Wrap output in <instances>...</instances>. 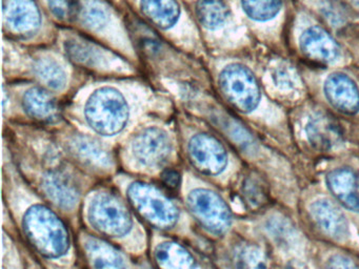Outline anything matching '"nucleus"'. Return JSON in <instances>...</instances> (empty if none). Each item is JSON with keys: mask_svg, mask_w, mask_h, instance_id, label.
Here are the masks:
<instances>
[{"mask_svg": "<svg viewBox=\"0 0 359 269\" xmlns=\"http://www.w3.org/2000/svg\"><path fill=\"white\" fill-rule=\"evenodd\" d=\"M245 14L256 21L274 18L281 8V0H241Z\"/></svg>", "mask_w": 359, "mask_h": 269, "instance_id": "b1692460", "label": "nucleus"}, {"mask_svg": "<svg viewBox=\"0 0 359 269\" xmlns=\"http://www.w3.org/2000/svg\"><path fill=\"white\" fill-rule=\"evenodd\" d=\"M219 88L226 101L241 113H251L259 104L257 80L243 65L234 63L224 67L219 75Z\"/></svg>", "mask_w": 359, "mask_h": 269, "instance_id": "39448f33", "label": "nucleus"}, {"mask_svg": "<svg viewBox=\"0 0 359 269\" xmlns=\"http://www.w3.org/2000/svg\"><path fill=\"white\" fill-rule=\"evenodd\" d=\"M300 48L304 56L323 64L334 62L340 54L337 42L318 27H312L304 32L300 37Z\"/></svg>", "mask_w": 359, "mask_h": 269, "instance_id": "9b49d317", "label": "nucleus"}, {"mask_svg": "<svg viewBox=\"0 0 359 269\" xmlns=\"http://www.w3.org/2000/svg\"><path fill=\"white\" fill-rule=\"evenodd\" d=\"M85 249L88 258L96 268H121L127 266L123 256L102 240L90 237L86 241Z\"/></svg>", "mask_w": 359, "mask_h": 269, "instance_id": "6ab92c4d", "label": "nucleus"}, {"mask_svg": "<svg viewBox=\"0 0 359 269\" xmlns=\"http://www.w3.org/2000/svg\"><path fill=\"white\" fill-rule=\"evenodd\" d=\"M46 195L58 207L72 209L79 201V191L74 181L62 172L53 170L43 179Z\"/></svg>", "mask_w": 359, "mask_h": 269, "instance_id": "ddd939ff", "label": "nucleus"}, {"mask_svg": "<svg viewBox=\"0 0 359 269\" xmlns=\"http://www.w3.org/2000/svg\"><path fill=\"white\" fill-rule=\"evenodd\" d=\"M25 233L37 251L50 258L65 256L70 248L68 229L55 212L37 204L27 210L22 221Z\"/></svg>", "mask_w": 359, "mask_h": 269, "instance_id": "f257e3e1", "label": "nucleus"}, {"mask_svg": "<svg viewBox=\"0 0 359 269\" xmlns=\"http://www.w3.org/2000/svg\"><path fill=\"white\" fill-rule=\"evenodd\" d=\"M188 151L192 165L199 172L208 176L219 174L228 163L226 149L211 134H198L192 137Z\"/></svg>", "mask_w": 359, "mask_h": 269, "instance_id": "0eeeda50", "label": "nucleus"}, {"mask_svg": "<svg viewBox=\"0 0 359 269\" xmlns=\"http://www.w3.org/2000/svg\"><path fill=\"white\" fill-rule=\"evenodd\" d=\"M77 18L89 29H100L108 20V11L98 0H85L79 4Z\"/></svg>", "mask_w": 359, "mask_h": 269, "instance_id": "5701e85b", "label": "nucleus"}, {"mask_svg": "<svg viewBox=\"0 0 359 269\" xmlns=\"http://www.w3.org/2000/svg\"><path fill=\"white\" fill-rule=\"evenodd\" d=\"M256 250L245 249L239 254V262L243 263L241 266L245 267H266L262 263V256Z\"/></svg>", "mask_w": 359, "mask_h": 269, "instance_id": "bb28decb", "label": "nucleus"}, {"mask_svg": "<svg viewBox=\"0 0 359 269\" xmlns=\"http://www.w3.org/2000/svg\"><path fill=\"white\" fill-rule=\"evenodd\" d=\"M132 153L142 165L158 167L172 153V141L165 130L157 127L142 130L132 141Z\"/></svg>", "mask_w": 359, "mask_h": 269, "instance_id": "6e6552de", "label": "nucleus"}, {"mask_svg": "<svg viewBox=\"0 0 359 269\" xmlns=\"http://www.w3.org/2000/svg\"><path fill=\"white\" fill-rule=\"evenodd\" d=\"M88 220L98 233L112 237L128 235L133 226L125 204L109 193H96L90 199Z\"/></svg>", "mask_w": 359, "mask_h": 269, "instance_id": "20e7f679", "label": "nucleus"}, {"mask_svg": "<svg viewBox=\"0 0 359 269\" xmlns=\"http://www.w3.org/2000/svg\"><path fill=\"white\" fill-rule=\"evenodd\" d=\"M327 184L336 199L353 212H359V184L350 168H337L327 174Z\"/></svg>", "mask_w": 359, "mask_h": 269, "instance_id": "4468645a", "label": "nucleus"}, {"mask_svg": "<svg viewBox=\"0 0 359 269\" xmlns=\"http://www.w3.org/2000/svg\"><path fill=\"white\" fill-rule=\"evenodd\" d=\"M329 267H334V268H352L355 267L354 263L348 260L346 256H333L330 258Z\"/></svg>", "mask_w": 359, "mask_h": 269, "instance_id": "c85d7f7f", "label": "nucleus"}, {"mask_svg": "<svg viewBox=\"0 0 359 269\" xmlns=\"http://www.w3.org/2000/svg\"><path fill=\"white\" fill-rule=\"evenodd\" d=\"M196 14L203 27L215 29L226 22L229 11L224 0H198Z\"/></svg>", "mask_w": 359, "mask_h": 269, "instance_id": "4be33fe9", "label": "nucleus"}, {"mask_svg": "<svg viewBox=\"0 0 359 269\" xmlns=\"http://www.w3.org/2000/svg\"><path fill=\"white\" fill-rule=\"evenodd\" d=\"M351 1L354 2L355 4L359 6V0H351Z\"/></svg>", "mask_w": 359, "mask_h": 269, "instance_id": "c756f323", "label": "nucleus"}, {"mask_svg": "<svg viewBox=\"0 0 359 269\" xmlns=\"http://www.w3.org/2000/svg\"><path fill=\"white\" fill-rule=\"evenodd\" d=\"M315 222L332 239L344 241L348 237V224L346 216L335 203L329 199L316 200L310 207Z\"/></svg>", "mask_w": 359, "mask_h": 269, "instance_id": "f8f14e48", "label": "nucleus"}, {"mask_svg": "<svg viewBox=\"0 0 359 269\" xmlns=\"http://www.w3.org/2000/svg\"><path fill=\"white\" fill-rule=\"evenodd\" d=\"M128 199L137 214L156 228H172L178 221L177 207L153 185L132 183Z\"/></svg>", "mask_w": 359, "mask_h": 269, "instance_id": "7ed1b4c3", "label": "nucleus"}, {"mask_svg": "<svg viewBox=\"0 0 359 269\" xmlns=\"http://www.w3.org/2000/svg\"><path fill=\"white\" fill-rule=\"evenodd\" d=\"M325 97L332 106L346 115L359 111V90L355 82L341 73L330 75L323 86Z\"/></svg>", "mask_w": 359, "mask_h": 269, "instance_id": "9d476101", "label": "nucleus"}, {"mask_svg": "<svg viewBox=\"0 0 359 269\" xmlns=\"http://www.w3.org/2000/svg\"><path fill=\"white\" fill-rule=\"evenodd\" d=\"M188 206L193 216L213 235H222L230 228L232 214L222 197L205 188L193 189L188 195Z\"/></svg>", "mask_w": 359, "mask_h": 269, "instance_id": "423d86ee", "label": "nucleus"}, {"mask_svg": "<svg viewBox=\"0 0 359 269\" xmlns=\"http://www.w3.org/2000/svg\"><path fill=\"white\" fill-rule=\"evenodd\" d=\"M243 195L252 207H259L266 202V193L264 183L255 176H250L243 181Z\"/></svg>", "mask_w": 359, "mask_h": 269, "instance_id": "393cba45", "label": "nucleus"}, {"mask_svg": "<svg viewBox=\"0 0 359 269\" xmlns=\"http://www.w3.org/2000/svg\"><path fill=\"white\" fill-rule=\"evenodd\" d=\"M140 8L144 16L161 29H170L180 18L177 0H142Z\"/></svg>", "mask_w": 359, "mask_h": 269, "instance_id": "a211bd4d", "label": "nucleus"}, {"mask_svg": "<svg viewBox=\"0 0 359 269\" xmlns=\"http://www.w3.org/2000/svg\"><path fill=\"white\" fill-rule=\"evenodd\" d=\"M68 151L73 157L90 168L107 170L112 166V159L106 149L89 137H73L69 140Z\"/></svg>", "mask_w": 359, "mask_h": 269, "instance_id": "2eb2a0df", "label": "nucleus"}, {"mask_svg": "<svg viewBox=\"0 0 359 269\" xmlns=\"http://www.w3.org/2000/svg\"><path fill=\"white\" fill-rule=\"evenodd\" d=\"M4 16L12 33L28 37L39 31L41 17L34 0H5Z\"/></svg>", "mask_w": 359, "mask_h": 269, "instance_id": "1a4fd4ad", "label": "nucleus"}, {"mask_svg": "<svg viewBox=\"0 0 359 269\" xmlns=\"http://www.w3.org/2000/svg\"><path fill=\"white\" fill-rule=\"evenodd\" d=\"M161 181L167 188L171 191H176L180 188V183H182V177L180 172L174 170H167L161 174Z\"/></svg>", "mask_w": 359, "mask_h": 269, "instance_id": "cd10ccee", "label": "nucleus"}, {"mask_svg": "<svg viewBox=\"0 0 359 269\" xmlns=\"http://www.w3.org/2000/svg\"><path fill=\"white\" fill-rule=\"evenodd\" d=\"M306 132L311 144L319 151H330L341 142L339 124L323 113L311 118L306 124Z\"/></svg>", "mask_w": 359, "mask_h": 269, "instance_id": "dca6fc26", "label": "nucleus"}, {"mask_svg": "<svg viewBox=\"0 0 359 269\" xmlns=\"http://www.w3.org/2000/svg\"><path fill=\"white\" fill-rule=\"evenodd\" d=\"M79 0H48L50 10L62 21H72L79 17Z\"/></svg>", "mask_w": 359, "mask_h": 269, "instance_id": "a878e982", "label": "nucleus"}, {"mask_svg": "<svg viewBox=\"0 0 359 269\" xmlns=\"http://www.w3.org/2000/svg\"><path fill=\"white\" fill-rule=\"evenodd\" d=\"M33 71L39 81L51 90H60L67 85L68 77L66 71L51 57L37 59L33 65Z\"/></svg>", "mask_w": 359, "mask_h": 269, "instance_id": "412c9836", "label": "nucleus"}, {"mask_svg": "<svg viewBox=\"0 0 359 269\" xmlns=\"http://www.w3.org/2000/svg\"><path fill=\"white\" fill-rule=\"evenodd\" d=\"M25 111L33 119L53 123L60 117V106L51 94L41 88H32L25 92L22 98Z\"/></svg>", "mask_w": 359, "mask_h": 269, "instance_id": "f3484780", "label": "nucleus"}, {"mask_svg": "<svg viewBox=\"0 0 359 269\" xmlns=\"http://www.w3.org/2000/svg\"><path fill=\"white\" fill-rule=\"evenodd\" d=\"M85 117L94 132L102 136H114L127 125L129 105L117 88L104 86L96 90L88 99Z\"/></svg>", "mask_w": 359, "mask_h": 269, "instance_id": "f03ea898", "label": "nucleus"}, {"mask_svg": "<svg viewBox=\"0 0 359 269\" xmlns=\"http://www.w3.org/2000/svg\"><path fill=\"white\" fill-rule=\"evenodd\" d=\"M155 258L163 268H193L196 266L192 254L174 242H163L155 248Z\"/></svg>", "mask_w": 359, "mask_h": 269, "instance_id": "aec40b11", "label": "nucleus"}]
</instances>
